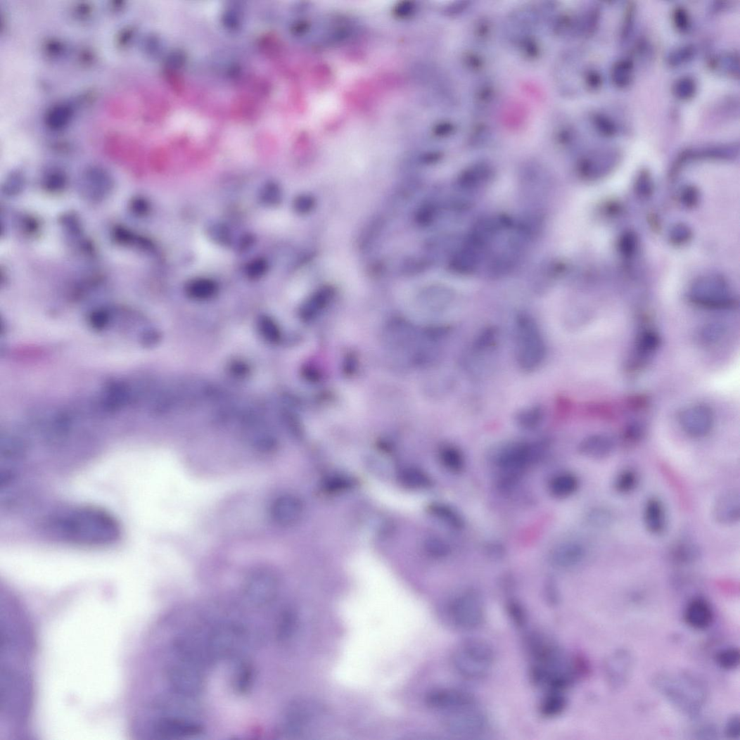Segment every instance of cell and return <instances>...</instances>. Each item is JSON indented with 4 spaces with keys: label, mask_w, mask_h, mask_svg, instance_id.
<instances>
[{
    "label": "cell",
    "mask_w": 740,
    "mask_h": 740,
    "mask_svg": "<svg viewBox=\"0 0 740 740\" xmlns=\"http://www.w3.org/2000/svg\"><path fill=\"white\" fill-rule=\"evenodd\" d=\"M49 530L65 542L88 547L108 546L120 536L117 520L94 507L79 508L52 518Z\"/></svg>",
    "instance_id": "1"
},
{
    "label": "cell",
    "mask_w": 740,
    "mask_h": 740,
    "mask_svg": "<svg viewBox=\"0 0 740 740\" xmlns=\"http://www.w3.org/2000/svg\"><path fill=\"white\" fill-rule=\"evenodd\" d=\"M456 293L451 287L430 284L419 288L410 298L406 313L417 324L441 326L442 317L452 307Z\"/></svg>",
    "instance_id": "2"
},
{
    "label": "cell",
    "mask_w": 740,
    "mask_h": 740,
    "mask_svg": "<svg viewBox=\"0 0 740 740\" xmlns=\"http://www.w3.org/2000/svg\"><path fill=\"white\" fill-rule=\"evenodd\" d=\"M516 358L521 370L532 374L544 364L547 347L541 329L533 317L518 314L515 321Z\"/></svg>",
    "instance_id": "3"
},
{
    "label": "cell",
    "mask_w": 740,
    "mask_h": 740,
    "mask_svg": "<svg viewBox=\"0 0 740 740\" xmlns=\"http://www.w3.org/2000/svg\"><path fill=\"white\" fill-rule=\"evenodd\" d=\"M452 665L461 677L471 681H480L491 672L495 661L492 647L485 641L469 639L461 642L454 650Z\"/></svg>",
    "instance_id": "4"
},
{
    "label": "cell",
    "mask_w": 740,
    "mask_h": 740,
    "mask_svg": "<svg viewBox=\"0 0 740 740\" xmlns=\"http://www.w3.org/2000/svg\"><path fill=\"white\" fill-rule=\"evenodd\" d=\"M547 442L514 441L502 445L492 455L495 466L503 471L504 479L517 480L521 473L543 455Z\"/></svg>",
    "instance_id": "5"
},
{
    "label": "cell",
    "mask_w": 740,
    "mask_h": 740,
    "mask_svg": "<svg viewBox=\"0 0 740 740\" xmlns=\"http://www.w3.org/2000/svg\"><path fill=\"white\" fill-rule=\"evenodd\" d=\"M658 688L666 698L681 710L696 715L706 699L703 684L696 677L689 675L659 677L656 682Z\"/></svg>",
    "instance_id": "6"
},
{
    "label": "cell",
    "mask_w": 740,
    "mask_h": 740,
    "mask_svg": "<svg viewBox=\"0 0 740 740\" xmlns=\"http://www.w3.org/2000/svg\"><path fill=\"white\" fill-rule=\"evenodd\" d=\"M445 618L458 630L471 631L485 623L486 610L482 596L477 591L466 590L453 597L445 606Z\"/></svg>",
    "instance_id": "7"
},
{
    "label": "cell",
    "mask_w": 740,
    "mask_h": 740,
    "mask_svg": "<svg viewBox=\"0 0 740 740\" xmlns=\"http://www.w3.org/2000/svg\"><path fill=\"white\" fill-rule=\"evenodd\" d=\"M445 728L452 734L462 736H478L490 728L487 713L478 705L446 713Z\"/></svg>",
    "instance_id": "8"
},
{
    "label": "cell",
    "mask_w": 740,
    "mask_h": 740,
    "mask_svg": "<svg viewBox=\"0 0 740 740\" xmlns=\"http://www.w3.org/2000/svg\"><path fill=\"white\" fill-rule=\"evenodd\" d=\"M279 589L278 576L272 570L260 568L254 570L247 578L244 592L247 599L257 606L272 603L277 597Z\"/></svg>",
    "instance_id": "9"
},
{
    "label": "cell",
    "mask_w": 740,
    "mask_h": 740,
    "mask_svg": "<svg viewBox=\"0 0 740 740\" xmlns=\"http://www.w3.org/2000/svg\"><path fill=\"white\" fill-rule=\"evenodd\" d=\"M196 665L180 661L172 665L167 679L172 691L184 697H196L203 692L204 680Z\"/></svg>",
    "instance_id": "10"
},
{
    "label": "cell",
    "mask_w": 740,
    "mask_h": 740,
    "mask_svg": "<svg viewBox=\"0 0 740 740\" xmlns=\"http://www.w3.org/2000/svg\"><path fill=\"white\" fill-rule=\"evenodd\" d=\"M713 414L708 406L697 404L682 409L678 415L679 425L687 435L693 438L707 436L713 427Z\"/></svg>",
    "instance_id": "11"
},
{
    "label": "cell",
    "mask_w": 740,
    "mask_h": 740,
    "mask_svg": "<svg viewBox=\"0 0 740 740\" xmlns=\"http://www.w3.org/2000/svg\"><path fill=\"white\" fill-rule=\"evenodd\" d=\"M324 713V707L318 703L309 700L296 701L287 710L286 729L290 734H302L322 717Z\"/></svg>",
    "instance_id": "12"
},
{
    "label": "cell",
    "mask_w": 740,
    "mask_h": 740,
    "mask_svg": "<svg viewBox=\"0 0 740 740\" xmlns=\"http://www.w3.org/2000/svg\"><path fill=\"white\" fill-rule=\"evenodd\" d=\"M427 705L435 710L446 713L478 705L477 698L471 692L459 689H438L430 692L426 697Z\"/></svg>",
    "instance_id": "13"
},
{
    "label": "cell",
    "mask_w": 740,
    "mask_h": 740,
    "mask_svg": "<svg viewBox=\"0 0 740 740\" xmlns=\"http://www.w3.org/2000/svg\"><path fill=\"white\" fill-rule=\"evenodd\" d=\"M303 513L304 505L302 499L292 494H283L276 497L269 509V515L273 522L283 528L298 523Z\"/></svg>",
    "instance_id": "14"
},
{
    "label": "cell",
    "mask_w": 740,
    "mask_h": 740,
    "mask_svg": "<svg viewBox=\"0 0 740 740\" xmlns=\"http://www.w3.org/2000/svg\"><path fill=\"white\" fill-rule=\"evenodd\" d=\"M696 305L709 309H726L733 304V299L727 286L720 282L701 283L696 286L691 294Z\"/></svg>",
    "instance_id": "15"
},
{
    "label": "cell",
    "mask_w": 740,
    "mask_h": 740,
    "mask_svg": "<svg viewBox=\"0 0 740 740\" xmlns=\"http://www.w3.org/2000/svg\"><path fill=\"white\" fill-rule=\"evenodd\" d=\"M114 187L111 176L103 170L91 169L87 171L79 181V189L82 196L91 202H100L107 198Z\"/></svg>",
    "instance_id": "16"
},
{
    "label": "cell",
    "mask_w": 740,
    "mask_h": 740,
    "mask_svg": "<svg viewBox=\"0 0 740 740\" xmlns=\"http://www.w3.org/2000/svg\"><path fill=\"white\" fill-rule=\"evenodd\" d=\"M154 734L162 739L195 737L204 733V725L198 721L181 717H163L154 725Z\"/></svg>",
    "instance_id": "17"
},
{
    "label": "cell",
    "mask_w": 740,
    "mask_h": 740,
    "mask_svg": "<svg viewBox=\"0 0 740 740\" xmlns=\"http://www.w3.org/2000/svg\"><path fill=\"white\" fill-rule=\"evenodd\" d=\"M632 666V655L623 649L615 651L606 660L605 673L611 688H623L629 680Z\"/></svg>",
    "instance_id": "18"
},
{
    "label": "cell",
    "mask_w": 740,
    "mask_h": 740,
    "mask_svg": "<svg viewBox=\"0 0 740 740\" xmlns=\"http://www.w3.org/2000/svg\"><path fill=\"white\" fill-rule=\"evenodd\" d=\"M586 554V548L582 544L574 541L565 542L551 549L549 561L554 567L570 568L582 563Z\"/></svg>",
    "instance_id": "19"
},
{
    "label": "cell",
    "mask_w": 740,
    "mask_h": 740,
    "mask_svg": "<svg viewBox=\"0 0 740 740\" xmlns=\"http://www.w3.org/2000/svg\"><path fill=\"white\" fill-rule=\"evenodd\" d=\"M713 515L722 525H729L737 523L740 517V497L736 490L722 492L715 500Z\"/></svg>",
    "instance_id": "20"
},
{
    "label": "cell",
    "mask_w": 740,
    "mask_h": 740,
    "mask_svg": "<svg viewBox=\"0 0 740 740\" xmlns=\"http://www.w3.org/2000/svg\"><path fill=\"white\" fill-rule=\"evenodd\" d=\"M615 448V442L611 436L594 434L580 442L578 452L587 458L600 460L611 457Z\"/></svg>",
    "instance_id": "21"
},
{
    "label": "cell",
    "mask_w": 740,
    "mask_h": 740,
    "mask_svg": "<svg viewBox=\"0 0 740 740\" xmlns=\"http://www.w3.org/2000/svg\"><path fill=\"white\" fill-rule=\"evenodd\" d=\"M643 518L645 527L651 535L660 536L665 532L668 519L662 500L653 497L649 498L644 505Z\"/></svg>",
    "instance_id": "22"
},
{
    "label": "cell",
    "mask_w": 740,
    "mask_h": 740,
    "mask_svg": "<svg viewBox=\"0 0 740 740\" xmlns=\"http://www.w3.org/2000/svg\"><path fill=\"white\" fill-rule=\"evenodd\" d=\"M684 620L687 624L696 630L707 629L713 620L710 604L703 598L694 599L687 606Z\"/></svg>",
    "instance_id": "23"
},
{
    "label": "cell",
    "mask_w": 740,
    "mask_h": 740,
    "mask_svg": "<svg viewBox=\"0 0 740 740\" xmlns=\"http://www.w3.org/2000/svg\"><path fill=\"white\" fill-rule=\"evenodd\" d=\"M498 222L491 218L482 219L476 224L469 234L467 245L481 250L493 239L499 229Z\"/></svg>",
    "instance_id": "24"
},
{
    "label": "cell",
    "mask_w": 740,
    "mask_h": 740,
    "mask_svg": "<svg viewBox=\"0 0 740 740\" xmlns=\"http://www.w3.org/2000/svg\"><path fill=\"white\" fill-rule=\"evenodd\" d=\"M579 488L577 476L571 472H561L553 476L548 483V491L554 497L566 499L573 495Z\"/></svg>",
    "instance_id": "25"
},
{
    "label": "cell",
    "mask_w": 740,
    "mask_h": 740,
    "mask_svg": "<svg viewBox=\"0 0 740 740\" xmlns=\"http://www.w3.org/2000/svg\"><path fill=\"white\" fill-rule=\"evenodd\" d=\"M660 338L657 333L651 329L645 330L638 338L635 355L632 360V366L640 367L644 365L658 348Z\"/></svg>",
    "instance_id": "26"
},
{
    "label": "cell",
    "mask_w": 740,
    "mask_h": 740,
    "mask_svg": "<svg viewBox=\"0 0 740 740\" xmlns=\"http://www.w3.org/2000/svg\"><path fill=\"white\" fill-rule=\"evenodd\" d=\"M480 250L469 245L457 252L450 262L451 269L459 274L473 273L480 262Z\"/></svg>",
    "instance_id": "27"
},
{
    "label": "cell",
    "mask_w": 740,
    "mask_h": 740,
    "mask_svg": "<svg viewBox=\"0 0 740 740\" xmlns=\"http://www.w3.org/2000/svg\"><path fill=\"white\" fill-rule=\"evenodd\" d=\"M499 338V333L496 327L485 328L476 336L468 352L480 356L491 357L497 348Z\"/></svg>",
    "instance_id": "28"
},
{
    "label": "cell",
    "mask_w": 740,
    "mask_h": 740,
    "mask_svg": "<svg viewBox=\"0 0 740 740\" xmlns=\"http://www.w3.org/2000/svg\"><path fill=\"white\" fill-rule=\"evenodd\" d=\"M544 417V407L541 404H534L519 409L514 416V421L519 428L533 431L541 426Z\"/></svg>",
    "instance_id": "29"
},
{
    "label": "cell",
    "mask_w": 740,
    "mask_h": 740,
    "mask_svg": "<svg viewBox=\"0 0 740 740\" xmlns=\"http://www.w3.org/2000/svg\"><path fill=\"white\" fill-rule=\"evenodd\" d=\"M492 176L491 168L485 164H478L466 170L460 175L458 182L464 190H473L487 182Z\"/></svg>",
    "instance_id": "30"
},
{
    "label": "cell",
    "mask_w": 740,
    "mask_h": 740,
    "mask_svg": "<svg viewBox=\"0 0 740 740\" xmlns=\"http://www.w3.org/2000/svg\"><path fill=\"white\" fill-rule=\"evenodd\" d=\"M700 547L691 541L683 540L675 544L670 551V558L679 565H690L700 559Z\"/></svg>",
    "instance_id": "31"
},
{
    "label": "cell",
    "mask_w": 740,
    "mask_h": 740,
    "mask_svg": "<svg viewBox=\"0 0 740 740\" xmlns=\"http://www.w3.org/2000/svg\"><path fill=\"white\" fill-rule=\"evenodd\" d=\"M127 387L121 383H113L106 387L101 404L105 409L117 411L122 409L128 400Z\"/></svg>",
    "instance_id": "32"
},
{
    "label": "cell",
    "mask_w": 740,
    "mask_h": 740,
    "mask_svg": "<svg viewBox=\"0 0 740 740\" xmlns=\"http://www.w3.org/2000/svg\"><path fill=\"white\" fill-rule=\"evenodd\" d=\"M567 706L568 700L563 693L550 691L542 699L539 711L542 717L551 719L561 715Z\"/></svg>",
    "instance_id": "33"
},
{
    "label": "cell",
    "mask_w": 740,
    "mask_h": 740,
    "mask_svg": "<svg viewBox=\"0 0 740 740\" xmlns=\"http://www.w3.org/2000/svg\"><path fill=\"white\" fill-rule=\"evenodd\" d=\"M255 671L246 663H237L232 670V688L237 694H245L249 692L254 683Z\"/></svg>",
    "instance_id": "34"
},
{
    "label": "cell",
    "mask_w": 740,
    "mask_h": 740,
    "mask_svg": "<svg viewBox=\"0 0 740 740\" xmlns=\"http://www.w3.org/2000/svg\"><path fill=\"white\" fill-rule=\"evenodd\" d=\"M440 461L442 466L454 473L461 472L465 467L464 454L455 446L444 447L440 452Z\"/></svg>",
    "instance_id": "35"
},
{
    "label": "cell",
    "mask_w": 740,
    "mask_h": 740,
    "mask_svg": "<svg viewBox=\"0 0 740 740\" xmlns=\"http://www.w3.org/2000/svg\"><path fill=\"white\" fill-rule=\"evenodd\" d=\"M431 513L455 530H461L464 527V518L452 507L444 504L435 503L430 506Z\"/></svg>",
    "instance_id": "36"
},
{
    "label": "cell",
    "mask_w": 740,
    "mask_h": 740,
    "mask_svg": "<svg viewBox=\"0 0 740 740\" xmlns=\"http://www.w3.org/2000/svg\"><path fill=\"white\" fill-rule=\"evenodd\" d=\"M217 293V286L213 281L198 279L193 280L187 287V293L189 297L198 300H208L213 298Z\"/></svg>",
    "instance_id": "37"
},
{
    "label": "cell",
    "mask_w": 740,
    "mask_h": 740,
    "mask_svg": "<svg viewBox=\"0 0 740 740\" xmlns=\"http://www.w3.org/2000/svg\"><path fill=\"white\" fill-rule=\"evenodd\" d=\"M400 480L407 487L411 489H426L431 485L429 476L417 468H407L400 474Z\"/></svg>",
    "instance_id": "38"
},
{
    "label": "cell",
    "mask_w": 740,
    "mask_h": 740,
    "mask_svg": "<svg viewBox=\"0 0 740 740\" xmlns=\"http://www.w3.org/2000/svg\"><path fill=\"white\" fill-rule=\"evenodd\" d=\"M639 483L638 473L632 468L620 471L615 479L614 488L621 495H627L635 490Z\"/></svg>",
    "instance_id": "39"
},
{
    "label": "cell",
    "mask_w": 740,
    "mask_h": 740,
    "mask_svg": "<svg viewBox=\"0 0 740 740\" xmlns=\"http://www.w3.org/2000/svg\"><path fill=\"white\" fill-rule=\"evenodd\" d=\"M298 615L292 610L285 611L279 620L277 629V637L281 642L289 639L296 632L298 627Z\"/></svg>",
    "instance_id": "40"
},
{
    "label": "cell",
    "mask_w": 740,
    "mask_h": 740,
    "mask_svg": "<svg viewBox=\"0 0 740 740\" xmlns=\"http://www.w3.org/2000/svg\"><path fill=\"white\" fill-rule=\"evenodd\" d=\"M257 328L262 338L271 343L280 339V330L276 323L268 316H262L257 322Z\"/></svg>",
    "instance_id": "41"
},
{
    "label": "cell",
    "mask_w": 740,
    "mask_h": 740,
    "mask_svg": "<svg viewBox=\"0 0 740 740\" xmlns=\"http://www.w3.org/2000/svg\"><path fill=\"white\" fill-rule=\"evenodd\" d=\"M438 213L436 205L431 202L421 204L415 213V222L421 227H427L435 221Z\"/></svg>",
    "instance_id": "42"
},
{
    "label": "cell",
    "mask_w": 740,
    "mask_h": 740,
    "mask_svg": "<svg viewBox=\"0 0 740 740\" xmlns=\"http://www.w3.org/2000/svg\"><path fill=\"white\" fill-rule=\"evenodd\" d=\"M425 549L430 556L435 559H443L451 552V548L442 539L437 537L428 538L425 543Z\"/></svg>",
    "instance_id": "43"
},
{
    "label": "cell",
    "mask_w": 740,
    "mask_h": 740,
    "mask_svg": "<svg viewBox=\"0 0 740 740\" xmlns=\"http://www.w3.org/2000/svg\"><path fill=\"white\" fill-rule=\"evenodd\" d=\"M717 664L725 670H732L739 665L740 653L738 649L729 648L720 651L717 657Z\"/></svg>",
    "instance_id": "44"
},
{
    "label": "cell",
    "mask_w": 740,
    "mask_h": 740,
    "mask_svg": "<svg viewBox=\"0 0 740 740\" xmlns=\"http://www.w3.org/2000/svg\"><path fill=\"white\" fill-rule=\"evenodd\" d=\"M514 258L509 255H501L497 257L492 263L491 273L493 276L501 277L508 274L514 267Z\"/></svg>",
    "instance_id": "45"
},
{
    "label": "cell",
    "mask_w": 740,
    "mask_h": 740,
    "mask_svg": "<svg viewBox=\"0 0 740 740\" xmlns=\"http://www.w3.org/2000/svg\"><path fill=\"white\" fill-rule=\"evenodd\" d=\"M507 612L513 624L518 628L523 627L527 623V615L523 605L515 599L507 603Z\"/></svg>",
    "instance_id": "46"
},
{
    "label": "cell",
    "mask_w": 740,
    "mask_h": 740,
    "mask_svg": "<svg viewBox=\"0 0 740 740\" xmlns=\"http://www.w3.org/2000/svg\"><path fill=\"white\" fill-rule=\"evenodd\" d=\"M723 326L718 324H710L704 326L701 330L700 336L701 343L705 345H710L718 341L724 334Z\"/></svg>",
    "instance_id": "47"
},
{
    "label": "cell",
    "mask_w": 740,
    "mask_h": 740,
    "mask_svg": "<svg viewBox=\"0 0 740 740\" xmlns=\"http://www.w3.org/2000/svg\"><path fill=\"white\" fill-rule=\"evenodd\" d=\"M588 521L597 527H606L611 524L613 521V514L610 511L605 509H595L588 515Z\"/></svg>",
    "instance_id": "48"
},
{
    "label": "cell",
    "mask_w": 740,
    "mask_h": 740,
    "mask_svg": "<svg viewBox=\"0 0 740 740\" xmlns=\"http://www.w3.org/2000/svg\"><path fill=\"white\" fill-rule=\"evenodd\" d=\"M44 188L51 191L62 190L65 186V176L58 172H51L44 176L43 179Z\"/></svg>",
    "instance_id": "49"
},
{
    "label": "cell",
    "mask_w": 740,
    "mask_h": 740,
    "mask_svg": "<svg viewBox=\"0 0 740 740\" xmlns=\"http://www.w3.org/2000/svg\"><path fill=\"white\" fill-rule=\"evenodd\" d=\"M317 206L316 198L309 194H304L298 196L294 203V208L296 212L301 215H308L313 211Z\"/></svg>",
    "instance_id": "50"
},
{
    "label": "cell",
    "mask_w": 740,
    "mask_h": 740,
    "mask_svg": "<svg viewBox=\"0 0 740 740\" xmlns=\"http://www.w3.org/2000/svg\"><path fill=\"white\" fill-rule=\"evenodd\" d=\"M696 84L689 77L682 78L676 83L675 93L677 96L682 99H688L694 96L696 92Z\"/></svg>",
    "instance_id": "51"
},
{
    "label": "cell",
    "mask_w": 740,
    "mask_h": 740,
    "mask_svg": "<svg viewBox=\"0 0 740 740\" xmlns=\"http://www.w3.org/2000/svg\"><path fill=\"white\" fill-rule=\"evenodd\" d=\"M351 485L352 483L350 479L338 475L331 476L324 483L326 490L333 492L346 490Z\"/></svg>",
    "instance_id": "52"
},
{
    "label": "cell",
    "mask_w": 740,
    "mask_h": 740,
    "mask_svg": "<svg viewBox=\"0 0 740 740\" xmlns=\"http://www.w3.org/2000/svg\"><path fill=\"white\" fill-rule=\"evenodd\" d=\"M110 317V312L108 309L96 310L90 316V324L94 328L101 330L108 326Z\"/></svg>",
    "instance_id": "53"
},
{
    "label": "cell",
    "mask_w": 740,
    "mask_h": 740,
    "mask_svg": "<svg viewBox=\"0 0 740 740\" xmlns=\"http://www.w3.org/2000/svg\"><path fill=\"white\" fill-rule=\"evenodd\" d=\"M24 185L25 179L21 174H12L5 183L4 192L7 196H16L21 192Z\"/></svg>",
    "instance_id": "54"
},
{
    "label": "cell",
    "mask_w": 740,
    "mask_h": 740,
    "mask_svg": "<svg viewBox=\"0 0 740 740\" xmlns=\"http://www.w3.org/2000/svg\"><path fill=\"white\" fill-rule=\"evenodd\" d=\"M613 78L615 82L620 86H625L630 80L631 75V66L625 61L618 63L614 68Z\"/></svg>",
    "instance_id": "55"
},
{
    "label": "cell",
    "mask_w": 740,
    "mask_h": 740,
    "mask_svg": "<svg viewBox=\"0 0 740 740\" xmlns=\"http://www.w3.org/2000/svg\"><path fill=\"white\" fill-rule=\"evenodd\" d=\"M740 733V721L739 715H733L727 722L725 726L726 736L732 739H739Z\"/></svg>",
    "instance_id": "56"
},
{
    "label": "cell",
    "mask_w": 740,
    "mask_h": 740,
    "mask_svg": "<svg viewBox=\"0 0 740 740\" xmlns=\"http://www.w3.org/2000/svg\"><path fill=\"white\" fill-rule=\"evenodd\" d=\"M161 339V335L160 332L155 329H150L143 333L141 336V342L146 347H153L157 345Z\"/></svg>",
    "instance_id": "57"
},
{
    "label": "cell",
    "mask_w": 740,
    "mask_h": 740,
    "mask_svg": "<svg viewBox=\"0 0 740 740\" xmlns=\"http://www.w3.org/2000/svg\"><path fill=\"white\" fill-rule=\"evenodd\" d=\"M267 270V263L265 262L256 260L250 264L248 269V272L251 277L257 278L265 274Z\"/></svg>",
    "instance_id": "58"
},
{
    "label": "cell",
    "mask_w": 740,
    "mask_h": 740,
    "mask_svg": "<svg viewBox=\"0 0 740 740\" xmlns=\"http://www.w3.org/2000/svg\"><path fill=\"white\" fill-rule=\"evenodd\" d=\"M229 369L233 376L239 378L248 376L250 371L249 366L247 364L241 361L234 362L231 364Z\"/></svg>",
    "instance_id": "59"
},
{
    "label": "cell",
    "mask_w": 740,
    "mask_h": 740,
    "mask_svg": "<svg viewBox=\"0 0 740 740\" xmlns=\"http://www.w3.org/2000/svg\"><path fill=\"white\" fill-rule=\"evenodd\" d=\"M132 211L138 216L145 215L148 210V205L146 200L141 198L134 199L131 204Z\"/></svg>",
    "instance_id": "60"
}]
</instances>
